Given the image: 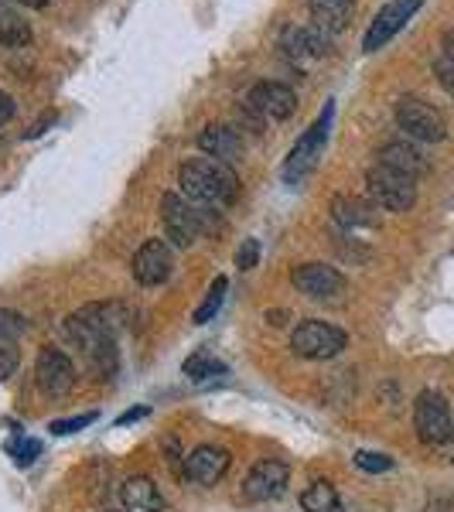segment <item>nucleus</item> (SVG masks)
I'll return each mask as SVG.
<instances>
[{
  "label": "nucleus",
  "instance_id": "16",
  "mask_svg": "<svg viewBox=\"0 0 454 512\" xmlns=\"http://www.w3.org/2000/svg\"><path fill=\"white\" fill-rule=\"evenodd\" d=\"M280 48L291 62H315L321 55H328L332 48V35H325L315 24H294V28L284 31L280 38Z\"/></svg>",
  "mask_w": 454,
  "mask_h": 512
},
{
  "label": "nucleus",
  "instance_id": "23",
  "mask_svg": "<svg viewBox=\"0 0 454 512\" xmlns=\"http://www.w3.org/2000/svg\"><path fill=\"white\" fill-rule=\"evenodd\" d=\"M0 45L24 48L31 45V24L11 7V0H0Z\"/></svg>",
  "mask_w": 454,
  "mask_h": 512
},
{
  "label": "nucleus",
  "instance_id": "24",
  "mask_svg": "<svg viewBox=\"0 0 454 512\" xmlns=\"http://www.w3.org/2000/svg\"><path fill=\"white\" fill-rule=\"evenodd\" d=\"M304 512H342V499H338L332 482H311L301 495Z\"/></svg>",
  "mask_w": 454,
  "mask_h": 512
},
{
  "label": "nucleus",
  "instance_id": "6",
  "mask_svg": "<svg viewBox=\"0 0 454 512\" xmlns=\"http://www.w3.org/2000/svg\"><path fill=\"white\" fill-rule=\"evenodd\" d=\"M396 127L407 137L420 140V144H441L448 137L444 113L420 96H400V103H396Z\"/></svg>",
  "mask_w": 454,
  "mask_h": 512
},
{
  "label": "nucleus",
  "instance_id": "2",
  "mask_svg": "<svg viewBox=\"0 0 454 512\" xmlns=\"http://www.w3.org/2000/svg\"><path fill=\"white\" fill-rule=\"evenodd\" d=\"M178 185L188 202L212 205V209H229L239 198V175L233 164L216 161L209 154L202 158H188L178 168Z\"/></svg>",
  "mask_w": 454,
  "mask_h": 512
},
{
  "label": "nucleus",
  "instance_id": "1",
  "mask_svg": "<svg viewBox=\"0 0 454 512\" xmlns=\"http://www.w3.org/2000/svg\"><path fill=\"white\" fill-rule=\"evenodd\" d=\"M117 321V304H86L62 325L65 338L79 345L99 376L113 373V366H117Z\"/></svg>",
  "mask_w": 454,
  "mask_h": 512
},
{
  "label": "nucleus",
  "instance_id": "33",
  "mask_svg": "<svg viewBox=\"0 0 454 512\" xmlns=\"http://www.w3.org/2000/svg\"><path fill=\"white\" fill-rule=\"evenodd\" d=\"M147 414H151V410H147V407L127 410V414H120V417H117V427H127V424H134V420H144Z\"/></svg>",
  "mask_w": 454,
  "mask_h": 512
},
{
  "label": "nucleus",
  "instance_id": "20",
  "mask_svg": "<svg viewBox=\"0 0 454 512\" xmlns=\"http://www.w3.org/2000/svg\"><path fill=\"white\" fill-rule=\"evenodd\" d=\"M308 14L311 24L325 31V35H342L352 24L356 0H308Z\"/></svg>",
  "mask_w": 454,
  "mask_h": 512
},
{
  "label": "nucleus",
  "instance_id": "34",
  "mask_svg": "<svg viewBox=\"0 0 454 512\" xmlns=\"http://www.w3.org/2000/svg\"><path fill=\"white\" fill-rule=\"evenodd\" d=\"M441 52H444V59L454 62V31H444L441 35Z\"/></svg>",
  "mask_w": 454,
  "mask_h": 512
},
{
  "label": "nucleus",
  "instance_id": "3",
  "mask_svg": "<svg viewBox=\"0 0 454 512\" xmlns=\"http://www.w3.org/2000/svg\"><path fill=\"white\" fill-rule=\"evenodd\" d=\"M332 117H335V103H325L318 120L297 137V144L291 147V154H287V161H284V171H280L287 185H301V181L318 168L321 154H325V144H328V130H332Z\"/></svg>",
  "mask_w": 454,
  "mask_h": 512
},
{
  "label": "nucleus",
  "instance_id": "28",
  "mask_svg": "<svg viewBox=\"0 0 454 512\" xmlns=\"http://www.w3.org/2000/svg\"><path fill=\"white\" fill-rule=\"evenodd\" d=\"M7 451L14 454V461H18V465H31V461L41 454V444L31 441V437H18V441L7 444Z\"/></svg>",
  "mask_w": 454,
  "mask_h": 512
},
{
  "label": "nucleus",
  "instance_id": "32",
  "mask_svg": "<svg viewBox=\"0 0 454 512\" xmlns=\"http://www.w3.org/2000/svg\"><path fill=\"white\" fill-rule=\"evenodd\" d=\"M14 113H18V103H14V96H7L4 89H0V127H4V123H11Z\"/></svg>",
  "mask_w": 454,
  "mask_h": 512
},
{
  "label": "nucleus",
  "instance_id": "9",
  "mask_svg": "<svg viewBox=\"0 0 454 512\" xmlns=\"http://www.w3.org/2000/svg\"><path fill=\"white\" fill-rule=\"evenodd\" d=\"M414 427H417V437L431 448H441L454 437V417H451V407L441 393L434 390H424L417 396L414 403Z\"/></svg>",
  "mask_w": 454,
  "mask_h": 512
},
{
  "label": "nucleus",
  "instance_id": "10",
  "mask_svg": "<svg viewBox=\"0 0 454 512\" xmlns=\"http://www.w3.org/2000/svg\"><path fill=\"white\" fill-rule=\"evenodd\" d=\"M420 7H424V0H390L386 7H379L366 38H362V52H379L383 45H390V41L407 28V21L414 18Z\"/></svg>",
  "mask_w": 454,
  "mask_h": 512
},
{
  "label": "nucleus",
  "instance_id": "29",
  "mask_svg": "<svg viewBox=\"0 0 454 512\" xmlns=\"http://www.w3.org/2000/svg\"><path fill=\"white\" fill-rule=\"evenodd\" d=\"M260 263V243L257 239H243V246L236 250V267L239 270H253Z\"/></svg>",
  "mask_w": 454,
  "mask_h": 512
},
{
  "label": "nucleus",
  "instance_id": "13",
  "mask_svg": "<svg viewBox=\"0 0 454 512\" xmlns=\"http://www.w3.org/2000/svg\"><path fill=\"white\" fill-rule=\"evenodd\" d=\"M130 270H134V280L140 287H161L175 270V253H171V246L164 239H147L134 253Z\"/></svg>",
  "mask_w": 454,
  "mask_h": 512
},
{
  "label": "nucleus",
  "instance_id": "31",
  "mask_svg": "<svg viewBox=\"0 0 454 512\" xmlns=\"http://www.w3.org/2000/svg\"><path fill=\"white\" fill-rule=\"evenodd\" d=\"M434 76H437V82H441V89L448 93L451 99H454V62H448L441 55V59L434 62Z\"/></svg>",
  "mask_w": 454,
  "mask_h": 512
},
{
  "label": "nucleus",
  "instance_id": "26",
  "mask_svg": "<svg viewBox=\"0 0 454 512\" xmlns=\"http://www.w3.org/2000/svg\"><path fill=\"white\" fill-rule=\"evenodd\" d=\"M181 373L192 376L195 383H202V379L222 376V373H226V366H222L216 355H209V352H192V355L185 359V366H181Z\"/></svg>",
  "mask_w": 454,
  "mask_h": 512
},
{
  "label": "nucleus",
  "instance_id": "25",
  "mask_svg": "<svg viewBox=\"0 0 454 512\" xmlns=\"http://www.w3.org/2000/svg\"><path fill=\"white\" fill-rule=\"evenodd\" d=\"M226 291H229V280L226 277H216L212 280V287H209V294H205V301L195 308V325H209L212 318L219 315V308H222V301H226Z\"/></svg>",
  "mask_w": 454,
  "mask_h": 512
},
{
  "label": "nucleus",
  "instance_id": "27",
  "mask_svg": "<svg viewBox=\"0 0 454 512\" xmlns=\"http://www.w3.org/2000/svg\"><path fill=\"white\" fill-rule=\"evenodd\" d=\"M356 465L362 468V472L379 475V472H390L393 458H390V454H379V451H359L356 454Z\"/></svg>",
  "mask_w": 454,
  "mask_h": 512
},
{
  "label": "nucleus",
  "instance_id": "22",
  "mask_svg": "<svg viewBox=\"0 0 454 512\" xmlns=\"http://www.w3.org/2000/svg\"><path fill=\"white\" fill-rule=\"evenodd\" d=\"M24 332V318L14 311H0V383L18 369V335Z\"/></svg>",
  "mask_w": 454,
  "mask_h": 512
},
{
  "label": "nucleus",
  "instance_id": "4",
  "mask_svg": "<svg viewBox=\"0 0 454 512\" xmlns=\"http://www.w3.org/2000/svg\"><path fill=\"white\" fill-rule=\"evenodd\" d=\"M366 195L383 212H410L417 202V181L393 168H383V164H373L366 171Z\"/></svg>",
  "mask_w": 454,
  "mask_h": 512
},
{
  "label": "nucleus",
  "instance_id": "8",
  "mask_svg": "<svg viewBox=\"0 0 454 512\" xmlns=\"http://www.w3.org/2000/svg\"><path fill=\"white\" fill-rule=\"evenodd\" d=\"M345 342H349V338H345L342 328L328 325V321H318V318L301 321V325L294 328V335H291L294 355H301V359H311V362H325V359H335V355H342Z\"/></svg>",
  "mask_w": 454,
  "mask_h": 512
},
{
  "label": "nucleus",
  "instance_id": "5",
  "mask_svg": "<svg viewBox=\"0 0 454 512\" xmlns=\"http://www.w3.org/2000/svg\"><path fill=\"white\" fill-rule=\"evenodd\" d=\"M294 110H297V93L287 82H277V79L257 82V86L246 93V103H243V113L250 117L253 130H260L267 120L294 117Z\"/></svg>",
  "mask_w": 454,
  "mask_h": 512
},
{
  "label": "nucleus",
  "instance_id": "19",
  "mask_svg": "<svg viewBox=\"0 0 454 512\" xmlns=\"http://www.w3.org/2000/svg\"><path fill=\"white\" fill-rule=\"evenodd\" d=\"M376 164L400 171V175H407V178H414V181L420 175H427V158L417 151L414 144H407V140H386V144L376 151Z\"/></svg>",
  "mask_w": 454,
  "mask_h": 512
},
{
  "label": "nucleus",
  "instance_id": "30",
  "mask_svg": "<svg viewBox=\"0 0 454 512\" xmlns=\"http://www.w3.org/2000/svg\"><path fill=\"white\" fill-rule=\"evenodd\" d=\"M96 420V414H82V417H69V420H52L48 424V431L52 434H76L82 427H89Z\"/></svg>",
  "mask_w": 454,
  "mask_h": 512
},
{
  "label": "nucleus",
  "instance_id": "18",
  "mask_svg": "<svg viewBox=\"0 0 454 512\" xmlns=\"http://www.w3.org/2000/svg\"><path fill=\"white\" fill-rule=\"evenodd\" d=\"M332 219L342 229L356 233V229H376L379 226V209L369 198L359 195H335L332 198Z\"/></svg>",
  "mask_w": 454,
  "mask_h": 512
},
{
  "label": "nucleus",
  "instance_id": "7",
  "mask_svg": "<svg viewBox=\"0 0 454 512\" xmlns=\"http://www.w3.org/2000/svg\"><path fill=\"white\" fill-rule=\"evenodd\" d=\"M161 222H164V236L175 246H181V250L195 246L198 236L205 233V212L195 209V205L178 192L161 195Z\"/></svg>",
  "mask_w": 454,
  "mask_h": 512
},
{
  "label": "nucleus",
  "instance_id": "14",
  "mask_svg": "<svg viewBox=\"0 0 454 512\" xmlns=\"http://www.w3.org/2000/svg\"><path fill=\"white\" fill-rule=\"evenodd\" d=\"M287 478H291V468L277 458H263L257 465L250 468L243 482V499L246 502H270L277 495H284L287 489Z\"/></svg>",
  "mask_w": 454,
  "mask_h": 512
},
{
  "label": "nucleus",
  "instance_id": "15",
  "mask_svg": "<svg viewBox=\"0 0 454 512\" xmlns=\"http://www.w3.org/2000/svg\"><path fill=\"white\" fill-rule=\"evenodd\" d=\"M229 461H233V454L226 448H219V444H198L185 458V478L209 489V485L222 482V475L229 472Z\"/></svg>",
  "mask_w": 454,
  "mask_h": 512
},
{
  "label": "nucleus",
  "instance_id": "12",
  "mask_svg": "<svg viewBox=\"0 0 454 512\" xmlns=\"http://www.w3.org/2000/svg\"><path fill=\"white\" fill-rule=\"evenodd\" d=\"M291 284L311 301H328V297L345 294L349 280H345L342 270L328 267V263H301V267L291 270Z\"/></svg>",
  "mask_w": 454,
  "mask_h": 512
},
{
  "label": "nucleus",
  "instance_id": "21",
  "mask_svg": "<svg viewBox=\"0 0 454 512\" xmlns=\"http://www.w3.org/2000/svg\"><path fill=\"white\" fill-rule=\"evenodd\" d=\"M123 512H164V499L158 492V485L147 475H130L120 489Z\"/></svg>",
  "mask_w": 454,
  "mask_h": 512
},
{
  "label": "nucleus",
  "instance_id": "35",
  "mask_svg": "<svg viewBox=\"0 0 454 512\" xmlns=\"http://www.w3.org/2000/svg\"><path fill=\"white\" fill-rule=\"evenodd\" d=\"M11 4H21V7H31V11H41V7H48V0H11Z\"/></svg>",
  "mask_w": 454,
  "mask_h": 512
},
{
  "label": "nucleus",
  "instance_id": "11",
  "mask_svg": "<svg viewBox=\"0 0 454 512\" xmlns=\"http://www.w3.org/2000/svg\"><path fill=\"white\" fill-rule=\"evenodd\" d=\"M35 383L38 390L45 396H52V400H59L76 386V366H72V359L65 355L62 349H41L38 359H35Z\"/></svg>",
  "mask_w": 454,
  "mask_h": 512
},
{
  "label": "nucleus",
  "instance_id": "17",
  "mask_svg": "<svg viewBox=\"0 0 454 512\" xmlns=\"http://www.w3.org/2000/svg\"><path fill=\"white\" fill-rule=\"evenodd\" d=\"M198 147H202V154H209V158L233 164L239 161V154H243V134H239L233 123H209V127L198 134Z\"/></svg>",
  "mask_w": 454,
  "mask_h": 512
}]
</instances>
